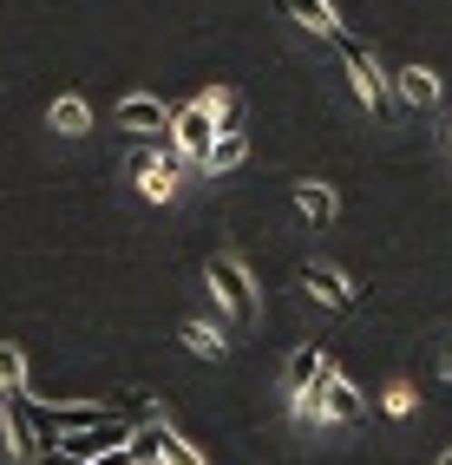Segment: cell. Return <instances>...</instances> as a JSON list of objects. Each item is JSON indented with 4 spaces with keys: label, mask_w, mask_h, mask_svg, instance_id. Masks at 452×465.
<instances>
[{
    "label": "cell",
    "mask_w": 452,
    "mask_h": 465,
    "mask_svg": "<svg viewBox=\"0 0 452 465\" xmlns=\"http://www.w3.org/2000/svg\"><path fill=\"white\" fill-rule=\"evenodd\" d=\"M335 46H341V66H348V79H354V99L368 105V112H394V79L380 73L374 46H360L354 34H335Z\"/></svg>",
    "instance_id": "1"
},
{
    "label": "cell",
    "mask_w": 452,
    "mask_h": 465,
    "mask_svg": "<svg viewBox=\"0 0 452 465\" xmlns=\"http://www.w3.org/2000/svg\"><path fill=\"white\" fill-rule=\"evenodd\" d=\"M210 289H217L230 322H256V282H250V269L236 256H210Z\"/></svg>",
    "instance_id": "2"
},
{
    "label": "cell",
    "mask_w": 452,
    "mask_h": 465,
    "mask_svg": "<svg viewBox=\"0 0 452 465\" xmlns=\"http://www.w3.org/2000/svg\"><path fill=\"white\" fill-rule=\"evenodd\" d=\"M210 138H217V112H210L203 99H191V105H177V112H171V144H177V158H184V164L203 158Z\"/></svg>",
    "instance_id": "3"
},
{
    "label": "cell",
    "mask_w": 452,
    "mask_h": 465,
    "mask_svg": "<svg viewBox=\"0 0 452 465\" xmlns=\"http://www.w3.org/2000/svg\"><path fill=\"white\" fill-rule=\"evenodd\" d=\"M112 118H118L125 132H138V138L171 132V105H164V99H151V92H125V99L112 105Z\"/></svg>",
    "instance_id": "4"
},
{
    "label": "cell",
    "mask_w": 452,
    "mask_h": 465,
    "mask_svg": "<svg viewBox=\"0 0 452 465\" xmlns=\"http://www.w3.org/2000/svg\"><path fill=\"white\" fill-rule=\"evenodd\" d=\"M301 289H309L321 308H354V302H360L354 282H348L341 269H328V262H309V269H301Z\"/></svg>",
    "instance_id": "5"
},
{
    "label": "cell",
    "mask_w": 452,
    "mask_h": 465,
    "mask_svg": "<svg viewBox=\"0 0 452 465\" xmlns=\"http://www.w3.org/2000/svg\"><path fill=\"white\" fill-rule=\"evenodd\" d=\"M243 158H250V132H236V125H217V138H210V151H203L197 164H203L210 177H230V171L243 164Z\"/></svg>",
    "instance_id": "6"
},
{
    "label": "cell",
    "mask_w": 452,
    "mask_h": 465,
    "mask_svg": "<svg viewBox=\"0 0 452 465\" xmlns=\"http://www.w3.org/2000/svg\"><path fill=\"white\" fill-rule=\"evenodd\" d=\"M394 99H400L407 112H433V105H439V73H433V66L394 73Z\"/></svg>",
    "instance_id": "7"
},
{
    "label": "cell",
    "mask_w": 452,
    "mask_h": 465,
    "mask_svg": "<svg viewBox=\"0 0 452 465\" xmlns=\"http://www.w3.org/2000/svg\"><path fill=\"white\" fill-rule=\"evenodd\" d=\"M282 14L295 26H309L315 40H335L341 34V14H335V0H282Z\"/></svg>",
    "instance_id": "8"
},
{
    "label": "cell",
    "mask_w": 452,
    "mask_h": 465,
    "mask_svg": "<svg viewBox=\"0 0 452 465\" xmlns=\"http://www.w3.org/2000/svg\"><path fill=\"white\" fill-rule=\"evenodd\" d=\"M328 374H335V361H328V348H315V341H309V348H295L289 354V393H301V387H321Z\"/></svg>",
    "instance_id": "9"
},
{
    "label": "cell",
    "mask_w": 452,
    "mask_h": 465,
    "mask_svg": "<svg viewBox=\"0 0 452 465\" xmlns=\"http://www.w3.org/2000/svg\"><path fill=\"white\" fill-rule=\"evenodd\" d=\"M132 177H138V191H144L151 203H171V197H177V164H158L151 151H138V158H132Z\"/></svg>",
    "instance_id": "10"
},
{
    "label": "cell",
    "mask_w": 452,
    "mask_h": 465,
    "mask_svg": "<svg viewBox=\"0 0 452 465\" xmlns=\"http://www.w3.org/2000/svg\"><path fill=\"white\" fill-rule=\"evenodd\" d=\"M295 210L309 216L315 230H328V223H335V191H328V183H315V177H309V183H295Z\"/></svg>",
    "instance_id": "11"
},
{
    "label": "cell",
    "mask_w": 452,
    "mask_h": 465,
    "mask_svg": "<svg viewBox=\"0 0 452 465\" xmlns=\"http://www.w3.org/2000/svg\"><path fill=\"white\" fill-rule=\"evenodd\" d=\"M53 132H59V138H85V132H93V105H85L79 92L53 99Z\"/></svg>",
    "instance_id": "12"
},
{
    "label": "cell",
    "mask_w": 452,
    "mask_h": 465,
    "mask_svg": "<svg viewBox=\"0 0 452 465\" xmlns=\"http://www.w3.org/2000/svg\"><path fill=\"white\" fill-rule=\"evenodd\" d=\"M177 341H184V348H191L197 361H223V348H230L217 322H184V334H177Z\"/></svg>",
    "instance_id": "13"
},
{
    "label": "cell",
    "mask_w": 452,
    "mask_h": 465,
    "mask_svg": "<svg viewBox=\"0 0 452 465\" xmlns=\"http://www.w3.org/2000/svg\"><path fill=\"white\" fill-rule=\"evenodd\" d=\"M321 407H328V420H360V393H354L341 374H328V381H321Z\"/></svg>",
    "instance_id": "14"
},
{
    "label": "cell",
    "mask_w": 452,
    "mask_h": 465,
    "mask_svg": "<svg viewBox=\"0 0 452 465\" xmlns=\"http://www.w3.org/2000/svg\"><path fill=\"white\" fill-rule=\"evenodd\" d=\"M26 426H34V452H53V446H59V413H53V407L26 400Z\"/></svg>",
    "instance_id": "15"
},
{
    "label": "cell",
    "mask_w": 452,
    "mask_h": 465,
    "mask_svg": "<svg viewBox=\"0 0 452 465\" xmlns=\"http://www.w3.org/2000/svg\"><path fill=\"white\" fill-rule=\"evenodd\" d=\"M59 413V432H79V426H99L112 407H99V400H66V407H53Z\"/></svg>",
    "instance_id": "16"
},
{
    "label": "cell",
    "mask_w": 452,
    "mask_h": 465,
    "mask_svg": "<svg viewBox=\"0 0 452 465\" xmlns=\"http://www.w3.org/2000/svg\"><path fill=\"white\" fill-rule=\"evenodd\" d=\"M0 393H26V354L14 341H0Z\"/></svg>",
    "instance_id": "17"
},
{
    "label": "cell",
    "mask_w": 452,
    "mask_h": 465,
    "mask_svg": "<svg viewBox=\"0 0 452 465\" xmlns=\"http://www.w3.org/2000/svg\"><path fill=\"white\" fill-rule=\"evenodd\" d=\"M289 413H295L301 426H321V420H328V407H321V387H301V393H289Z\"/></svg>",
    "instance_id": "18"
},
{
    "label": "cell",
    "mask_w": 452,
    "mask_h": 465,
    "mask_svg": "<svg viewBox=\"0 0 452 465\" xmlns=\"http://www.w3.org/2000/svg\"><path fill=\"white\" fill-rule=\"evenodd\" d=\"M158 459H164V465H210V459H203V452H197L191 440H177V432L164 440V452H158Z\"/></svg>",
    "instance_id": "19"
},
{
    "label": "cell",
    "mask_w": 452,
    "mask_h": 465,
    "mask_svg": "<svg viewBox=\"0 0 452 465\" xmlns=\"http://www.w3.org/2000/svg\"><path fill=\"white\" fill-rule=\"evenodd\" d=\"M419 407V393H413V381H394V387H387V413H394V420H407Z\"/></svg>",
    "instance_id": "20"
},
{
    "label": "cell",
    "mask_w": 452,
    "mask_h": 465,
    "mask_svg": "<svg viewBox=\"0 0 452 465\" xmlns=\"http://www.w3.org/2000/svg\"><path fill=\"white\" fill-rule=\"evenodd\" d=\"M93 465H132V459H125V446H112V452H99Z\"/></svg>",
    "instance_id": "21"
},
{
    "label": "cell",
    "mask_w": 452,
    "mask_h": 465,
    "mask_svg": "<svg viewBox=\"0 0 452 465\" xmlns=\"http://www.w3.org/2000/svg\"><path fill=\"white\" fill-rule=\"evenodd\" d=\"M0 440H7V420H0Z\"/></svg>",
    "instance_id": "22"
},
{
    "label": "cell",
    "mask_w": 452,
    "mask_h": 465,
    "mask_svg": "<svg viewBox=\"0 0 452 465\" xmlns=\"http://www.w3.org/2000/svg\"><path fill=\"white\" fill-rule=\"evenodd\" d=\"M439 465H452V452H446V459H439Z\"/></svg>",
    "instance_id": "23"
}]
</instances>
